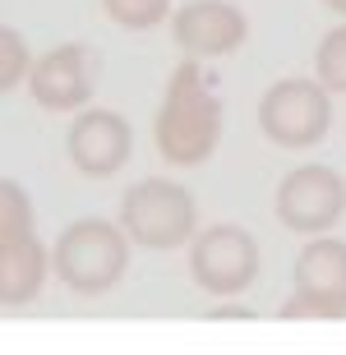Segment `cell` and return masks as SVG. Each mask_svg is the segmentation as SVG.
Returning a JSON list of instances; mask_svg holds the SVG:
<instances>
[{
  "mask_svg": "<svg viewBox=\"0 0 346 355\" xmlns=\"http://www.w3.org/2000/svg\"><path fill=\"white\" fill-rule=\"evenodd\" d=\"M222 125H227V111H222V97L203 79V65L194 55L180 60L166 79L157 116H153L157 157L171 166H203L222 144Z\"/></svg>",
  "mask_w": 346,
  "mask_h": 355,
  "instance_id": "1",
  "label": "cell"
},
{
  "mask_svg": "<svg viewBox=\"0 0 346 355\" xmlns=\"http://www.w3.org/2000/svg\"><path fill=\"white\" fill-rule=\"evenodd\" d=\"M130 231L102 217H83L65 226L51 245V272L74 295H107L130 268Z\"/></svg>",
  "mask_w": 346,
  "mask_h": 355,
  "instance_id": "2",
  "label": "cell"
},
{
  "mask_svg": "<svg viewBox=\"0 0 346 355\" xmlns=\"http://www.w3.org/2000/svg\"><path fill=\"white\" fill-rule=\"evenodd\" d=\"M120 226L139 250H175L199 236V203L185 184L148 175L120 194Z\"/></svg>",
  "mask_w": 346,
  "mask_h": 355,
  "instance_id": "3",
  "label": "cell"
},
{
  "mask_svg": "<svg viewBox=\"0 0 346 355\" xmlns=\"http://www.w3.org/2000/svg\"><path fill=\"white\" fill-rule=\"evenodd\" d=\"M291 300L277 309L282 323H337L346 318V240L337 236H314L305 250L295 254L291 272Z\"/></svg>",
  "mask_w": 346,
  "mask_h": 355,
  "instance_id": "4",
  "label": "cell"
},
{
  "mask_svg": "<svg viewBox=\"0 0 346 355\" xmlns=\"http://www.w3.org/2000/svg\"><path fill=\"white\" fill-rule=\"evenodd\" d=\"M333 125V92L319 79H277L259 97V130L277 148H314Z\"/></svg>",
  "mask_w": 346,
  "mask_h": 355,
  "instance_id": "5",
  "label": "cell"
},
{
  "mask_svg": "<svg viewBox=\"0 0 346 355\" xmlns=\"http://www.w3.org/2000/svg\"><path fill=\"white\" fill-rule=\"evenodd\" d=\"M263 259H259V240L245 231V226L217 222L203 226L199 236L189 240V277L194 286L217 295V300H231V295H245L254 286Z\"/></svg>",
  "mask_w": 346,
  "mask_h": 355,
  "instance_id": "6",
  "label": "cell"
},
{
  "mask_svg": "<svg viewBox=\"0 0 346 355\" xmlns=\"http://www.w3.org/2000/svg\"><path fill=\"white\" fill-rule=\"evenodd\" d=\"M273 212L286 231H300V236H323L342 222L346 212V180L333 166H319V162H305L295 171L282 175L277 198H273Z\"/></svg>",
  "mask_w": 346,
  "mask_h": 355,
  "instance_id": "7",
  "label": "cell"
},
{
  "mask_svg": "<svg viewBox=\"0 0 346 355\" xmlns=\"http://www.w3.org/2000/svg\"><path fill=\"white\" fill-rule=\"evenodd\" d=\"M97 74H102V60H97L93 46L83 42H65V46H51L46 55H37V65L28 74V92L42 111H83L97 92Z\"/></svg>",
  "mask_w": 346,
  "mask_h": 355,
  "instance_id": "8",
  "label": "cell"
},
{
  "mask_svg": "<svg viewBox=\"0 0 346 355\" xmlns=\"http://www.w3.org/2000/svg\"><path fill=\"white\" fill-rule=\"evenodd\" d=\"M65 153L74 162V171L88 175V180H107L116 175L134 153V130L120 111L107 106H83L79 116L69 120L65 134Z\"/></svg>",
  "mask_w": 346,
  "mask_h": 355,
  "instance_id": "9",
  "label": "cell"
},
{
  "mask_svg": "<svg viewBox=\"0 0 346 355\" xmlns=\"http://www.w3.org/2000/svg\"><path fill=\"white\" fill-rule=\"evenodd\" d=\"M171 37L175 46L194 60H217V55H231L245 46L250 37V19L240 5L231 0H189L180 5L171 19Z\"/></svg>",
  "mask_w": 346,
  "mask_h": 355,
  "instance_id": "10",
  "label": "cell"
},
{
  "mask_svg": "<svg viewBox=\"0 0 346 355\" xmlns=\"http://www.w3.org/2000/svg\"><path fill=\"white\" fill-rule=\"evenodd\" d=\"M51 272V250L37 240V231L0 236V304L24 309L42 295V282Z\"/></svg>",
  "mask_w": 346,
  "mask_h": 355,
  "instance_id": "11",
  "label": "cell"
},
{
  "mask_svg": "<svg viewBox=\"0 0 346 355\" xmlns=\"http://www.w3.org/2000/svg\"><path fill=\"white\" fill-rule=\"evenodd\" d=\"M314 79L328 92H342L346 97V24L323 33V42L314 46Z\"/></svg>",
  "mask_w": 346,
  "mask_h": 355,
  "instance_id": "12",
  "label": "cell"
},
{
  "mask_svg": "<svg viewBox=\"0 0 346 355\" xmlns=\"http://www.w3.org/2000/svg\"><path fill=\"white\" fill-rule=\"evenodd\" d=\"M102 10L111 14V24L130 28V33H148L171 19V0H102Z\"/></svg>",
  "mask_w": 346,
  "mask_h": 355,
  "instance_id": "13",
  "label": "cell"
},
{
  "mask_svg": "<svg viewBox=\"0 0 346 355\" xmlns=\"http://www.w3.org/2000/svg\"><path fill=\"white\" fill-rule=\"evenodd\" d=\"M33 55H28V42L19 28H0V88L10 92L19 88V83H28V74H33Z\"/></svg>",
  "mask_w": 346,
  "mask_h": 355,
  "instance_id": "14",
  "label": "cell"
},
{
  "mask_svg": "<svg viewBox=\"0 0 346 355\" xmlns=\"http://www.w3.org/2000/svg\"><path fill=\"white\" fill-rule=\"evenodd\" d=\"M33 231V203L19 180H0V236H19Z\"/></svg>",
  "mask_w": 346,
  "mask_h": 355,
  "instance_id": "15",
  "label": "cell"
},
{
  "mask_svg": "<svg viewBox=\"0 0 346 355\" xmlns=\"http://www.w3.org/2000/svg\"><path fill=\"white\" fill-rule=\"evenodd\" d=\"M208 318H213V323H227V318H240V323H250L254 309H250V304H217V309H208Z\"/></svg>",
  "mask_w": 346,
  "mask_h": 355,
  "instance_id": "16",
  "label": "cell"
},
{
  "mask_svg": "<svg viewBox=\"0 0 346 355\" xmlns=\"http://www.w3.org/2000/svg\"><path fill=\"white\" fill-rule=\"evenodd\" d=\"M323 10H333V14H342V19H346V0H323Z\"/></svg>",
  "mask_w": 346,
  "mask_h": 355,
  "instance_id": "17",
  "label": "cell"
}]
</instances>
